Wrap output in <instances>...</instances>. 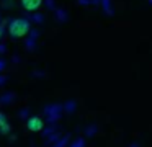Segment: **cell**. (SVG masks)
Wrapping results in <instances>:
<instances>
[{
  "label": "cell",
  "mask_w": 152,
  "mask_h": 147,
  "mask_svg": "<svg viewBox=\"0 0 152 147\" xmlns=\"http://www.w3.org/2000/svg\"><path fill=\"white\" fill-rule=\"evenodd\" d=\"M10 129H12V126L10 124H4V126H0V134H8L10 132Z\"/></svg>",
  "instance_id": "5b68a950"
},
{
  "label": "cell",
  "mask_w": 152,
  "mask_h": 147,
  "mask_svg": "<svg viewBox=\"0 0 152 147\" xmlns=\"http://www.w3.org/2000/svg\"><path fill=\"white\" fill-rule=\"evenodd\" d=\"M83 144H85V142H83V139H77L75 142L72 144V147H83Z\"/></svg>",
  "instance_id": "8992f818"
},
{
  "label": "cell",
  "mask_w": 152,
  "mask_h": 147,
  "mask_svg": "<svg viewBox=\"0 0 152 147\" xmlns=\"http://www.w3.org/2000/svg\"><path fill=\"white\" fill-rule=\"evenodd\" d=\"M0 83H4V77H0Z\"/></svg>",
  "instance_id": "ba28073f"
},
{
  "label": "cell",
  "mask_w": 152,
  "mask_h": 147,
  "mask_svg": "<svg viewBox=\"0 0 152 147\" xmlns=\"http://www.w3.org/2000/svg\"><path fill=\"white\" fill-rule=\"evenodd\" d=\"M0 34H2V29H0Z\"/></svg>",
  "instance_id": "9c48e42d"
},
{
  "label": "cell",
  "mask_w": 152,
  "mask_h": 147,
  "mask_svg": "<svg viewBox=\"0 0 152 147\" xmlns=\"http://www.w3.org/2000/svg\"><path fill=\"white\" fill-rule=\"evenodd\" d=\"M46 113H49V114H51V118H49V119H51V121H54V119H57V118H59V108H57V106L48 108V110H46Z\"/></svg>",
  "instance_id": "277c9868"
},
{
  "label": "cell",
  "mask_w": 152,
  "mask_h": 147,
  "mask_svg": "<svg viewBox=\"0 0 152 147\" xmlns=\"http://www.w3.org/2000/svg\"><path fill=\"white\" fill-rule=\"evenodd\" d=\"M8 121H7V116H5L4 113H0V126H4V124H7Z\"/></svg>",
  "instance_id": "52a82bcc"
},
{
  "label": "cell",
  "mask_w": 152,
  "mask_h": 147,
  "mask_svg": "<svg viewBox=\"0 0 152 147\" xmlns=\"http://www.w3.org/2000/svg\"><path fill=\"white\" fill-rule=\"evenodd\" d=\"M26 127L31 132H41L44 129V121L39 116H30L26 119Z\"/></svg>",
  "instance_id": "7a4b0ae2"
},
{
  "label": "cell",
  "mask_w": 152,
  "mask_h": 147,
  "mask_svg": "<svg viewBox=\"0 0 152 147\" xmlns=\"http://www.w3.org/2000/svg\"><path fill=\"white\" fill-rule=\"evenodd\" d=\"M31 25L28 20L25 18H15L10 21V25H8V33H10L13 38H23V36L28 34V31H30Z\"/></svg>",
  "instance_id": "6da1fadb"
},
{
  "label": "cell",
  "mask_w": 152,
  "mask_h": 147,
  "mask_svg": "<svg viewBox=\"0 0 152 147\" xmlns=\"http://www.w3.org/2000/svg\"><path fill=\"white\" fill-rule=\"evenodd\" d=\"M41 3H43V0H21V7L25 10H28V12L38 10L41 7Z\"/></svg>",
  "instance_id": "3957f363"
}]
</instances>
